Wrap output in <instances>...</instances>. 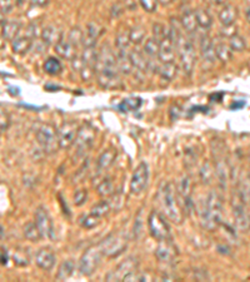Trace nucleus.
<instances>
[{"instance_id":"a18cd8bd","label":"nucleus","mask_w":250,"mask_h":282,"mask_svg":"<svg viewBox=\"0 0 250 282\" xmlns=\"http://www.w3.org/2000/svg\"><path fill=\"white\" fill-rule=\"evenodd\" d=\"M130 36L129 31H120L115 38V44L119 50H127L130 45Z\"/></svg>"},{"instance_id":"5701e85b","label":"nucleus","mask_w":250,"mask_h":282,"mask_svg":"<svg viewBox=\"0 0 250 282\" xmlns=\"http://www.w3.org/2000/svg\"><path fill=\"white\" fill-rule=\"evenodd\" d=\"M20 28H22V24H20L19 20H8V22L3 20V23H1L3 38L6 40H14L19 33Z\"/></svg>"},{"instance_id":"de8ad7c7","label":"nucleus","mask_w":250,"mask_h":282,"mask_svg":"<svg viewBox=\"0 0 250 282\" xmlns=\"http://www.w3.org/2000/svg\"><path fill=\"white\" fill-rule=\"evenodd\" d=\"M88 199V192L86 189H78L74 193V203L77 206H82L86 202Z\"/></svg>"},{"instance_id":"8fccbe9b","label":"nucleus","mask_w":250,"mask_h":282,"mask_svg":"<svg viewBox=\"0 0 250 282\" xmlns=\"http://www.w3.org/2000/svg\"><path fill=\"white\" fill-rule=\"evenodd\" d=\"M13 260H14V262L17 263V265H19V266H27L28 263H29V261H28V257L25 256L24 253H23L22 251L15 252V253H14V256H13Z\"/></svg>"},{"instance_id":"f704fd0d","label":"nucleus","mask_w":250,"mask_h":282,"mask_svg":"<svg viewBox=\"0 0 250 282\" xmlns=\"http://www.w3.org/2000/svg\"><path fill=\"white\" fill-rule=\"evenodd\" d=\"M44 70L45 73H48L49 75H58L60 74L61 70H63V65H61L60 61L56 58H48L44 63Z\"/></svg>"},{"instance_id":"6e6d98bb","label":"nucleus","mask_w":250,"mask_h":282,"mask_svg":"<svg viewBox=\"0 0 250 282\" xmlns=\"http://www.w3.org/2000/svg\"><path fill=\"white\" fill-rule=\"evenodd\" d=\"M205 1L213 4V5H222V4L225 3V0H205Z\"/></svg>"},{"instance_id":"f03ea898","label":"nucleus","mask_w":250,"mask_h":282,"mask_svg":"<svg viewBox=\"0 0 250 282\" xmlns=\"http://www.w3.org/2000/svg\"><path fill=\"white\" fill-rule=\"evenodd\" d=\"M199 219L203 228L215 231L223 221V198L218 192L213 191L208 194L205 202L199 211Z\"/></svg>"},{"instance_id":"37998d69","label":"nucleus","mask_w":250,"mask_h":282,"mask_svg":"<svg viewBox=\"0 0 250 282\" xmlns=\"http://www.w3.org/2000/svg\"><path fill=\"white\" fill-rule=\"evenodd\" d=\"M110 211V203L108 202V201H100L99 203H96V205H94L93 207H91L90 212L93 213V215H95V216L98 217H104L107 216L108 213H109Z\"/></svg>"},{"instance_id":"9d476101","label":"nucleus","mask_w":250,"mask_h":282,"mask_svg":"<svg viewBox=\"0 0 250 282\" xmlns=\"http://www.w3.org/2000/svg\"><path fill=\"white\" fill-rule=\"evenodd\" d=\"M79 128L80 127L75 121H68V122H64L61 125V127L58 130L59 146H60L61 150L66 151L74 146Z\"/></svg>"},{"instance_id":"a878e982","label":"nucleus","mask_w":250,"mask_h":282,"mask_svg":"<svg viewBox=\"0 0 250 282\" xmlns=\"http://www.w3.org/2000/svg\"><path fill=\"white\" fill-rule=\"evenodd\" d=\"M41 39L43 43L47 45H55L61 39V34L54 25H49L41 31Z\"/></svg>"},{"instance_id":"58836bf2","label":"nucleus","mask_w":250,"mask_h":282,"mask_svg":"<svg viewBox=\"0 0 250 282\" xmlns=\"http://www.w3.org/2000/svg\"><path fill=\"white\" fill-rule=\"evenodd\" d=\"M141 99L140 98H127L119 104V109L121 112H133L140 108Z\"/></svg>"},{"instance_id":"49530a36","label":"nucleus","mask_w":250,"mask_h":282,"mask_svg":"<svg viewBox=\"0 0 250 282\" xmlns=\"http://www.w3.org/2000/svg\"><path fill=\"white\" fill-rule=\"evenodd\" d=\"M168 33L169 31H167V28H165L163 24H160V23H155V24L153 25V34H154L155 38L159 39V40L164 39L165 36L168 35Z\"/></svg>"},{"instance_id":"13d9d810","label":"nucleus","mask_w":250,"mask_h":282,"mask_svg":"<svg viewBox=\"0 0 250 282\" xmlns=\"http://www.w3.org/2000/svg\"><path fill=\"white\" fill-rule=\"evenodd\" d=\"M245 17H247L248 23H249V24H250V6L247 9V11H245Z\"/></svg>"},{"instance_id":"b1692460","label":"nucleus","mask_w":250,"mask_h":282,"mask_svg":"<svg viewBox=\"0 0 250 282\" xmlns=\"http://www.w3.org/2000/svg\"><path fill=\"white\" fill-rule=\"evenodd\" d=\"M180 23H182L183 29L188 31V33H194L198 28V22H196V17H195V10H192V9H188L183 13L182 19H180Z\"/></svg>"},{"instance_id":"3c124183","label":"nucleus","mask_w":250,"mask_h":282,"mask_svg":"<svg viewBox=\"0 0 250 282\" xmlns=\"http://www.w3.org/2000/svg\"><path fill=\"white\" fill-rule=\"evenodd\" d=\"M0 116H1V130H6L9 127V123H10L8 113H6V112L3 109L1 113H0Z\"/></svg>"},{"instance_id":"f257e3e1","label":"nucleus","mask_w":250,"mask_h":282,"mask_svg":"<svg viewBox=\"0 0 250 282\" xmlns=\"http://www.w3.org/2000/svg\"><path fill=\"white\" fill-rule=\"evenodd\" d=\"M120 73L113 48L109 44L102 45L95 65V77L99 86L105 89L118 88L121 84Z\"/></svg>"},{"instance_id":"2f4dec72","label":"nucleus","mask_w":250,"mask_h":282,"mask_svg":"<svg viewBox=\"0 0 250 282\" xmlns=\"http://www.w3.org/2000/svg\"><path fill=\"white\" fill-rule=\"evenodd\" d=\"M215 52H217V58L222 61L223 63H226L233 57V50H231L230 45L225 44L224 42H219L215 44Z\"/></svg>"},{"instance_id":"0eeeda50","label":"nucleus","mask_w":250,"mask_h":282,"mask_svg":"<svg viewBox=\"0 0 250 282\" xmlns=\"http://www.w3.org/2000/svg\"><path fill=\"white\" fill-rule=\"evenodd\" d=\"M103 254L108 257H118L123 253L128 246V241L125 236L120 232H113L108 235L99 244Z\"/></svg>"},{"instance_id":"c85d7f7f","label":"nucleus","mask_w":250,"mask_h":282,"mask_svg":"<svg viewBox=\"0 0 250 282\" xmlns=\"http://www.w3.org/2000/svg\"><path fill=\"white\" fill-rule=\"evenodd\" d=\"M24 236L30 242H38V241H40V238H43V233L35 222H29V223L25 224Z\"/></svg>"},{"instance_id":"412c9836","label":"nucleus","mask_w":250,"mask_h":282,"mask_svg":"<svg viewBox=\"0 0 250 282\" xmlns=\"http://www.w3.org/2000/svg\"><path fill=\"white\" fill-rule=\"evenodd\" d=\"M116 156H118V152H116L115 148H108V150H105L99 156L98 160H96V168H98V171H105V169L109 168L115 162Z\"/></svg>"},{"instance_id":"603ef678","label":"nucleus","mask_w":250,"mask_h":282,"mask_svg":"<svg viewBox=\"0 0 250 282\" xmlns=\"http://www.w3.org/2000/svg\"><path fill=\"white\" fill-rule=\"evenodd\" d=\"M49 3L50 0H30L31 8H45Z\"/></svg>"},{"instance_id":"09e8293b","label":"nucleus","mask_w":250,"mask_h":282,"mask_svg":"<svg viewBox=\"0 0 250 282\" xmlns=\"http://www.w3.org/2000/svg\"><path fill=\"white\" fill-rule=\"evenodd\" d=\"M141 8L148 13H154L157 10L158 0H139Z\"/></svg>"},{"instance_id":"7ed1b4c3","label":"nucleus","mask_w":250,"mask_h":282,"mask_svg":"<svg viewBox=\"0 0 250 282\" xmlns=\"http://www.w3.org/2000/svg\"><path fill=\"white\" fill-rule=\"evenodd\" d=\"M159 203L164 215L173 223L180 224L184 221V212L178 198V189L173 182L164 183L158 193Z\"/></svg>"},{"instance_id":"4c0bfd02","label":"nucleus","mask_w":250,"mask_h":282,"mask_svg":"<svg viewBox=\"0 0 250 282\" xmlns=\"http://www.w3.org/2000/svg\"><path fill=\"white\" fill-rule=\"evenodd\" d=\"M100 222V217L95 216L93 213H89V215H83L79 219V223L83 228H86V230H93L95 228Z\"/></svg>"},{"instance_id":"e433bc0d","label":"nucleus","mask_w":250,"mask_h":282,"mask_svg":"<svg viewBox=\"0 0 250 282\" xmlns=\"http://www.w3.org/2000/svg\"><path fill=\"white\" fill-rule=\"evenodd\" d=\"M145 35H146V31L144 27H141V25H135V27H133L129 31L130 42L135 45L140 44L144 39H145Z\"/></svg>"},{"instance_id":"4d7b16f0","label":"nucleus","mask_w":250,"mask_h":282,"mask_svg":"<svg viewBox=\"0 0 250 282\" xmlns=\"http://www.w3.org/2000/svg\"><path fill=\"white\" fill-rule=\"evenodd\" d=\"M174 0H158V3L159 4H162L163 6H168V5H170L171 3H173Z\"/></svg>"},{"instance_id":"423d86ee","label":"nucleus","mask_w":250,"mask_h":282,"mask_svg":"<svg viewBox=\"0 0 250 282\" xmlns=\"http://www.w3.org/2000/svg\"><path fill=\"white\" fill-rule=\"evenodd\" d=\"M36 141H38L39 146L41 147V150L44 151L48 155H52L60 148L59 146V136L58 130L55 129L54 125H43L36 132Z\"/></svg>"},{"instance_id":"ea45409f","label":"nucleus","mask_w":250,"mask_h":282,"mask_svg":"<svg viewBox=\"0 0 250 282\" xmlns=\"http://www.w3.org/2000/svg\"><path fill=\"white\" fill-rule=\"evenodd\" d=\"M84 36H85V33L82 31V28H79V27H74V28H72V31H69L68 40L72 43L75 48H78L79 45L83 44V42H84Z\"/></svg>"},{"instance_id":"39448f33","label":"nucleus","mask_w":250,"mask_h":282,"mask_svg":"<svg viewBox=\"0 0 250 282\" xmlns=\"http://www.w3.org/2000/svg\"><path fill=\"white\" fill-rule=\"evenodd\" d=\"M176 52H178L179 59H180V66L185 75H192L194 66L196 63L195 48L189 39L180 34L175 43Z\"/></svg>"},{"instance_id":"393cba45","label":"nucleus","mask_w":250,"mask_h":282,"mask_svg":"<svg viewBox=\"0 0 250 282\" xmlns=\"http://www.w3.org/2000/svg\"><path fill=\"white\" fill-rule=\"evenodd\" d=\"M129 58L130 62H132L133 68L138 69L139 72H146V70H149L150 63H149V61H146L143 53L138 52V50H132V52L129 53Z\"/></svg>"},{"instance_id":"c9c22d12","label":"nucleus","mask_w":250,"mask_h":282,"mask_svg":"<svg viewBox=\"0 0 250 282\" xmlns=\"http://www.w3.org/2000/svg\"><path fill=\"white\" fill-rule=\"evenodd\" d=\"M143 49L146 56L158 57L159 50H160V40L155 38V36L154 38H149L145 42V44H144Z\"/></svg>"},{"instance_id":"c756f323","label":"nucleus","mask_w":250,"mask_h":282,"mask_svg":"<svg viewBox=\"0 0 250 282\" xmlns=\"http://www.w3.org/2000/svg\"><path fill=\"white\" fill-rule=\"evenodd\" d=\"M116 61H118V66L123 74H130L133 69L132 62H130L129 54L125 53V50H119L116 54Z\"/></svg>"},{"instance_id":"9b49d317","label":"nucleus","mask_w":250,"mask_h":282,"mask_svg":"<svg viewBox=\"0 0 250 282\" xmlns=\"http://www.w3.org/2000/svg\"><path fill=\"white\" fill-rule=\"evenodd\" d=\"M95 129L90 125H84L79 128L78 132L77 141H75V147L78 150V156L85 155L93 146L95 141Z\"/></svg>"},{"instance_id":"f8f14e48","label":"nucleus","mask_w":250,"mask_h":282,"mask_svg":"<svg viewBox=\"0 0 250 282\" xmlns=\"http://www.w3.org/2000/svg\"><path fill=\"white\" fill-rule=\"evenodd\" d=\"M138 260L133 256L125 258L121 263H119L113 271H110L107 275V281H124V279L130 275L132 272L137 271L138 270Z\"/></svg>"},{"instance_id":"72a5a7b5","label":"nucleus","mask_w":250,"mask_h":282,"mask_svg":"<svg viewBox=\"0 0 250 282\" xmlns=\"http://www.w3.org/2000/svg\"><path fill=\"white\" fill-rule=\"evenodd\" d=\"M176 189H178V193L180 194L183 201L190 198L192 197V181H190V178L188 176H183Z\"/></svg>"},{"instance_id":"f3484780","label":"nucleus","mask_w":250,"mask_h":282,"mask_svg":"<svg viewBox=\"0 0 250 282\" xmlns=\"http://www.w3.org/2000/svg\"><path fill=\"white\" fill-rule=\"evenodd\" d=\"M55 254L49 249H40L35 254V263L44 271H50L55 266Z\"/></svg>"},{"instance_id":"79ce46f5","label":"nucleus","mask_w":250,"mask_h":282,"mask_svg":"<svg viewBox=\"0 0 250 282\" xmlns=\"http://www.w3.org/2000/svg\"><path fill=\"white\" fill-rule=\"evenodd\" d=\"M229 45H230L231 50H234V52H243L247 48V42H245V39L242 35L234 34V35L230 36Z\"/></svg>"},{"instance_id":"7c9ffc66","label":"nucleus","mask_w":250,"mask_h":282,"mask_svg":"<svg viewBox=\"0 0 250 282\" xmlns=\"http://www.w3.org/2000/svg\"><path fill=\"white\" fill-rule=\"evenodd\" d=\"M159 74L162 79L171 82L176 77V74H178V66H176L174 62L173 63H164L159 68Z\"/></svg>"},{"instance_id":"473e14b6","label":"nucleus","mask_w":250,"mask_h":282,"mask_svg":"<svg viewBox=\"0 0 250 282\" xmlns=\"http://www.w3.org/2000/svg\"><path fill=\"white\" fill-rule=\"evenodd\" d=\"M195 17L196 22H198V27L203 29H209L212 27L213 18L208 10H205V9H196Z\"/></svg>"},{"instance_id":"bf43d9fd","label":"nucleus","mask_w":250,"mask_h":282,"mask_svg":"<svg viewBox=\"0 0 250 282\" xmlns=\"http://www.w3.org/2000/svg\"><path fill=\"white\" fill-rule=\"evenodd\" d=\"M249 198H250V172H249Z\"/></svg>"},{"instance_id":"cd10ccee","label":"nucleus","mask_w":250,"mask_h":282,"mask_svg":"<svg viewBox=\"0 0 250 282\" xmlns=\"http://www.w3.org/2000/svg\"><path fill=\"white\" fill-rule=\"evenodd\" d=\"M199 176L204 185H210L215 178V169L214 164H212L209 160H205L199 171Z\"/></svg>"},{"instance_id":"4be33fe9","label":"nucleus","mask_w":250,"mask_h":282,"mask_svg":"<svg viewBox=\"0 0 250 282\" xmlns=\"http://www.w3.org/2000/svg\"><path fill=\"white\" fill-rule=\"evenodd\" d=\"M31 45H33V40L30 36H18L11 40V49L15 54H19V56L27 54L31 49Z\"/></svg>"},{"instance_id":"ddd939ff","label":"nucleus","mask_w":250,"mask_h":282,"mask_svg":"<svg viewBox=\"0 0 250 282\" xmlns=\"http://www.w3.org/2000/svg\"><path fill=\"white\" fill-rule=\"evenodd\" d=\"M35 223L38 224V227L40 228L41 233H43V237L50 238V240H53V238L55 237V228L54 223H53V219L52 217H50L47 208L43 207V206L36 208Z\"/></svg>"},{"instance_id":"864d4df0","label":"nucleus","mask_w":250,"mask_h":282,"mask_svg":"<svg viewBox=\"0 0 250 282\" xmlns=\"http://www.w3.org/2000/svg\"><path fill=\"white\" fill-rule=\"evenodd\" d=\"M11 8H13V5H11V0H1V13H9V11H11Z\"/></svg>"},{"instance_id":"a211bd4d","label":"nucleus","mask_w":250,"mask_h":282,"mask_svg":"<svg viewBox=\"0 0 250 282\" xmlns=\"http://www.w3.org/2000/svg\"><path fill=\"white\" fill-rule=\"evenodd\" d=\"M200 53L201 57L208 63H214L217 59V52H215V43L213 39L208 35H203L200 39Z\"/></svg>"},{"instance_id":"aec40b11","label":"nucleus","mask_w":250,"mask_h":282,"mask_svg":"<svg viewBox=\"0 0 250 282\" xmlns=\"http://www.w3.org/2000/svg\"><path fill=\"white\" fill-rule=\"evenodd\" d=\"M218 18L223 27H233L238 19V9L234 5L228 4L219 11Z\"/></svg>"},{"instance_id":"2eb2a0df","label":"nucleus","mask_w":250,"mask_h":282,"mask_svg":"<svg viewBox=\"0 0 250 282\" xmlns=\"http://www.w3.org/2000/svg\"><path fill=\"white\" fill-rule=\"evenodd\" d=\"M176 247L171 242V238L169 240L159 241L157 250H155V257L160 262H171L176 256Z\"/></svg>"},{"instance_id":"6e6552de","label":"nucleus","mask_w":250,"mask_h":282,"mask_svg":"<svg viewBox=\"0 0 250 282\" xmlns=\"http://www.w3.org/2000/svg\"><path fill=\"white\" fill-rule=\"evenodd\" d=\"M102 249L100 246H91L82 254L79 260V271L84 276H91L98 270L100 260H102Z\"/></svg>"},{"instance_id":"c03bdc74","label":"nucleus","mask_w":250,"mask_h":282,"mask_svg":"<svg viewBox=\"0 0 250 282\" xmlns=\"http://www.w3.org/2000/svg\"><path fill=\"white\" fill-rule=\"evenodd\" d=\"M196 159H198L196 148H194V147H188L187 150H184V164L188 168L194 166V164L196 163Z\"/></svg>"},{"instance_id":"1a4fd4ad","label":"nucleus","mask_w":250,"mask_h":282,"mask_svg":"<svg viewBox=\"0 0 250 282\" xmlns=\"http://www.w3.org/2000/svg\"><path fill=\"white\" fill-rule=\"evenodd\" d=\"M148 227L151 237L158 241L169 240L171 238L170 227L168 222L165 221L164 216L160 215L158 211H153L148 217Z\"/></svg>"},{"instance_id":"dca6fc26","label":"nucleus","mask_w":250,"mask_h":282,"mask_svg":"<svg viewBox=\"0 0 250 282\" xmlns=\"http://www.w3.org/2000/svg\"><path fill=\"white\" fill-rule=\"evenodd\" d=\"M175 44L168 33V35L160 40V50L158 54L160 63H173L175 61Z\"/></svg>"},{"instance_id":"052dcab7","label":"nucleus","mask_w":250,"mask_h":282,"mask_svg":"<svg viewBox=\"0 0 250 282\" xmlns=\"http://www.w3.org/2000/svg\"><path fill=\"white\" fill-rule=\"evenodd\" d=\"M22 3H23V0H18V4H19V5H20V4H22Z\"/></svg>"},{"instance_id":"4468645a","label":"nucleus","mask_w":250,"mask_h":282,"mask_svg":"<svg viewBox=\"0 0 250 282\" xmlns=\"http://www.w3.org/2000/svg\"><path fill=\"white\" fill-rule=\"evenodd\" d=\"M149 180V171L146 163L141 162L139 166L135 168L134 173L130 180V192L133 194H139L145 189Z\"/></svg>"},{"instance_id":"a19ab883","label":"nucleus","mask_w":250,"mask_h":282,"mask_svg":"<svg viewBox=\"0 0 250 282\" xmlns=\"http://www.w3.org/2000/svg\"><path fill=\"white\" fill-rule=\"evenodd\" d=\"M98 194L102 197H109L114 193V186L110 178H104L96 187Z\"/></svg>"},{"instance_id":"5fc2aeb1","label":"nucleus","mask_w":250,"mask_h":282,"mask_svg":"<svg viewBox=\"0 0 250 282\" xmlns=\"http://www.w3.org/2000/svg\"><path fill=\"white\" fill-rule=\"evenodd\" d=\"M8 260H9V256H8V251H6V249H1V265L5 266L8 265Z\"/></svg>"},{"instance_id":"bb28decb","label":"nucleus","mask_w":250,"mask_h":282,"mask_svg":"<svg viewBox=\"0 0 250 282\" xmlns=\"http://www.w3.org/2000/svg\"><path fill=\"white\" fill-rule=\"evenodd\" d=\"M75 262L73 260H66L61 262V265L58 268V274H56V280L59 281H65V280L70 279L74 275L75 271Z\"/></svg>"},{"instance_id":"6ab92c4d","label":"nucleus","mask_w":250,"mask_h":282,"mask_svg":"<svg viewBox=\"0 0 250 282\" xmlns=\"http://www.w3.org/2000/svg\"><path fill=\"white\" fill-rule=\"evenodd\" d=\"M55 52L60 58L65 59V61H70L77 58V48L69 42V40H64L63 38L55 44Z\"/></svg>"},{"instance_id":"20e7f679","label":"nucleus","mask_w":250,"mask_h":282,"mask_svg":"<svg viewBox=\"0 0 250 282\" xmlns=\"http://www.w3.org/2000/svg\"><path fill=\"white\" fill-rule=\"evenodd\" d=\"M231 207H233V216L235 226L242 232L250 231V212L245 205V197L242 189H235L231 198Z\"/></svg>"}]
</instances>
